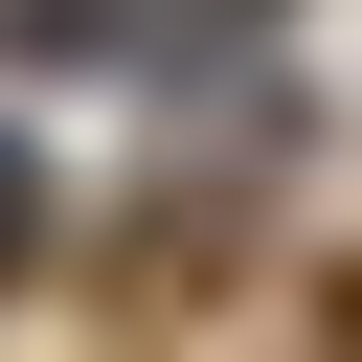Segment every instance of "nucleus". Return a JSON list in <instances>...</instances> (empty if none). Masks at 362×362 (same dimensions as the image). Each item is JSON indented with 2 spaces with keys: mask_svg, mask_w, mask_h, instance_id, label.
I'll return each instance as SVG.
<instances>
[{
  "mask_svg": "<svg viewBox=\"0 0 362 362\" xmlns=\"http://www.w3.org/2000/svg\"><path fill=\"white\" fill-rule=\"evenodd\" d=\"M23 249H45V158L0 136V272H23Z\"/></svg>",
  "mask_w": 362,
  "mask_h": 362,
  "instance_id": "obj_1",
  "label": "nucleus"
}]
</instances>
